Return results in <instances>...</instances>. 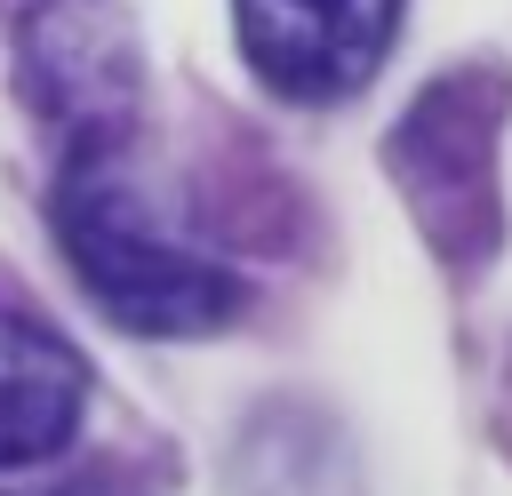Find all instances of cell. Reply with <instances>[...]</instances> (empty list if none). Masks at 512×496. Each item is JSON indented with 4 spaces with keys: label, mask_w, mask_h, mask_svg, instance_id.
<instances>
[{
    "label": "cell",
    "mask_w": 512,
    "mask_h": 496,
    "mask_svg": "<svg viewBox=\"0 0 512 496\" xmlns=\"http://www.w3.org/2000/svg\"><path fill=\"white\" fill-rule=\"evenodd\" d=\"M48 224L64 240L72 280L128 336H216L248 304L240 272L224 256H208L160 208V192L136 176L128 152L64 160L56 168V192H48Z\"/></svg>",
    "instance_id": "obj_1"
},
{
    "label": "cell",
    "mask_w": 512,
    "mask_h": 496,
    "mask_svg": "<svg viewBox=\"0 0 512 496\" xmlns=\"http://www.w3.org/2000/svg\"><path fill=\"white\" fill-rule=\"evenodd\" d=\"M16 104L64 160L128 152L144 112V56L120 0H32L16 16Z\"/></svg>",
    "instance_id": "obj_2"
},
{
    "label": "cell",
    "mask_w": 512,
    "mask_h": 496,
    "mask_svg": "<svg viewBox=\"0 0 512 496\" xmlns=\"http://www.w3.org/2000/svg\"><path fill=\"white\" fill-rule=\"evenodd\" d=\"M496 120H504V80L496 72H456V80H432L400 136H392V168H400V192L424 224V240L456 264H480L504 232V208H496Z\"/></svg>",
    "instance_id": "obj_3"
},
{
    "label": "cell",
    "mask_w": 512,
    "mask_h": 496,
    "mask_svg": "<svg viewBox=\"0 0 512 496\" xmlns=\"http://www.w3.org/2000/svg\"><path fill=\"white\" fill-rule=\"evenodd\" d=\"M400 0H232L248 72L288 104L352 96L392 48Z\"/></svg>",
    "instance_id": "obj_4"
},
{
    "label": "cell",
    "mask_w": 512,
    "mask_h": 496,
    "mask_svg": "<svg viewBox=\"0 0 512 496\" xmlns=\"http://www.w3.org/2000/svg\"><path fill=\"white\" fill-rule=\"evenodd\" d=\"M80 416H88V360L56 328L0 312V472L56 456L80 432Z\"/></svg>",
    "instance_id": "obj_5"
},
{
    "label": "cell",
    "mask_w": 512,
    "mask_h": 496,
    "mask_svg": "<svg viewBox=\"0 0 512 496\" xmlns=\"http://www.w3.org/2000/svg\"><path fill=\"white\" fill-rule=\"evenodd\" d=\"M56 496H96V488H56Z\"/></svg>",
    "instance_id": "obj_6"
}]
</instances>
